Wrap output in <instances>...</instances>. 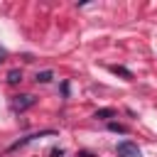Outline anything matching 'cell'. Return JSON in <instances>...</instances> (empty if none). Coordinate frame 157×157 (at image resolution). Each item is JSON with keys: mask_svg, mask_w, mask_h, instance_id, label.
<instances>
[{"mask_svg": "<svg viewBox=\"0 0 157 157\" xmlns=\"http://www.w3.org/2000/svg\"><path fill=\"white\" fill-rule=\"evenodd\" d=\"M105 115H113V110L105 108V110H98V113H96V118H105Z\"/></svg>", "mask_w": 157, "mask_h": 157, "instance_id": "5b68a950", "label": "cell"}, {"mask_svg": "<svg viewBox=\"0 0 157 157\" xmlns=\"http://www.w3.org/2000/svg\"><path fill=\"white\" fill-rule=\"evenodd\" d=\"M110 130H118V132H125V128H123V125H118V123H110Z\"/></svg>", "mask_w": 157, "mask_h": 157, "instance_id": "8992f818", "label": "cell"}, {"mask_svg": "<svg viewBox=\"0 0 157 157\" xmlns=\"http://www.w3.org/2000/svg\"><path fill=\"white\" fill-rule=\"evenodd\" d=\"M29 105H34V96H29V93H25V96H15V101H12V110H17V113L27 110Z\"/></svg>", "mask_w": 157, "mask_h": 157, "instance_id": "7a4b0ae2", "label": "cell"}, {"mask_svg": "<svg viewBox=\"0 0 157 157\" xmlns=\"http://www.w3.org/2000/svg\"><path fill=\"white\" fill-rule=\"evenodd\" d=\"M20 81H22V71H20V69L7 71V83H12V86H15V83H20Z\"/></svg>", "mask_w": 157, "mask_h": 157, "instance_id": "277c9868", "label": "cell"}, {"mask_svg": "<svg viewBox=\"0 0 157 157\" xmlns=\"http://www.w3.org/2000/svg\"><path fill=\"white\" fill-rule=\"evenodd\" d=\"M2 56H5V49H2V47H0V61H2Z\"/></svg>", "mask_w": 157, "mask_h": 157, "instance_id": "52a82bcc", "label": "cell"}, {"mask_svg": "<svg viewBox=\"0 0 157 157\" xmlns=\"http://www.w3.org/2000/svg\"><path fill=\"white\" fill-rule=\"evenodd\" d=\"M115 155H118V157H142L140 147H137L135 142H130V140L118 142V145H115Z\"/></svg>", "mask_w": 157, "mask_h": 157, "instance_id": "6da1fadb", "label": "cell"}, {"mask_svg": "<svg viewBox=\"0 0 157 157\" xmlns=\"http://www.w3.org/2000/svg\"><path fill=\"white\" fill-rule=\"evenodd\" d=\"M52 76H54V71H52V69H47V71H39V74L34 76V81H37V83H49V81H52Z\"/></svg>", "mask_w": 157, "mask_h": 157, "instance_id": "3957f363", "label": "cell"}]
</instances>
